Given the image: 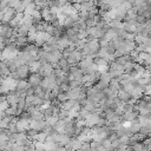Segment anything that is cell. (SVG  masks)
<instances>
[{
  "mask_svg": "<svg viewBox=\"0 0 151 151\" xmlns=\"http://www.w3.org/2000/svg\"><path fill=\"white\" fill-rule=\"evenodd\" d=\"M14 28L9 26V24H1L0 25V37L1 38H12L14 34Z\"/></svg>",
  "mask_w": 151,
  "mask_h": 151,
  "instance_id": "2",
  "label": "cell"
},
{
  "mask_svg": "<svg viewBox=\"0 0 151 151\" xmlns=\"http://www.w3.org/2000/svg\"><path fill=\"white\" fill-rule=\"evenodd\" d=\"M17 14V11L12 7H8L2 14H0V19H1V24H9V21L12 19H14Z\"/></svg>",
  "mask_w": 151,
  "mask_h": 151,
  "instance_id": "1",
  "label": "cell"
},
{
  "mask_svg": "<svg viewBox=\"0 0 151 151\" xmlns=\"http://www.w3.org/2000/svg\"><path fill=\"white\" fill-rule=\"evenodd\" d=\"M109 24H110V27H111V28H113L114 31L122 29V28H123V25H124V24H123L120 20H117V19H113V20H111Z\"/></svg>",
  "mask_w": 151,
  "mask_h": 151,
  "instance_id": "7",
  "label": "cell"
},
{
  "mask_svg": "<svg viewBox=\"0 0 151 151\" xmlns=\"http://www.w3.org/2000/svg\"><path fill=\"white\" fill-rule=\"evenodd\" d=\"M0 25H1V19H0Z\"/></svg>",
  "mask_w": 151,
  "mask_h": 151,
  "instance_id": "10",
  "label": "cell"
},
{
  "mask_svg": "<svg viewBox=\"0 0 151 151\" xmlns=\"http://www.w3.org/2000/svg\"><path fill=\"white\" fill-rule=\"evenodd\" d=\"M14 32L17 33V35H20V37H28L29 34V27L25 26L24 24L19 25L17 28H14Z\"/></svg>",
  "mask_w": 151,
  "mask_h": 151,
  "instance_id": "4",
  "label": "cell"
},
{
  "mask_svg": "<svg viewBox=\"0 0 151 151\" xmlns=\"http://www.w3.org/2000/svg\"><path fill=\"white\" fill-rule=\"evenodd\" d=\"M22 24L27 27H32L34 25V20L32 18V15H28V14H24V19H22Z\"/></svg>",
  "mask_w": 151,
  "mask_h": 151,
  "instance_id": "8",
  "label": "cell"
},
{
  "mask_svg": "<svg viewBox=\"0 0 151 151\" xmlns=\"http://www.w3.org/2000/svg\"><path fill=\"white\" fill-rule=\"evenodd\" d=\"M71 2L72 4H83V2H85V0H71Z\"/></svg>",
  "mask_w": 151,
  "mask_h": 151,
  "instance_id": "9",
  "label": "cell"
},
{
  "mask_svg": "<svg viewBox=\"0 0 151 151\" xmlns=\"http://www.w3.org/2000/svg\"><path fill=\"white\" fill-rule=\"evenodd\" d=\"M41 80H42V78H41V76L39 73H33V74H31L28 77V80L27 81H28V84H29L31 87H34V86H40Z\"/></svg>",
  "mask_w": 151,
  "mask_h": 151,
  "instance_id": "3",
  "label": "cell"
},
{
  "mask_svg": "<svg viewBox=\"0 0 151 151\" xmlns=\"http://www.w3.org/2000/svg\"><path fill=\"white\" fill-rule=\"evenodd\" d=\"M67 46H70V41H68V39L64 35V37H60V38H58V47L63 51L64 48H66Z\"/></svg>",
  "mask_w": 151,
  "mask_h": 151,
  "instance_id": "6",
  "label": "cell"
},
{
  "mask_svg": "<svg viewBox=\"0 0 151 151\" xmlns=\"http://www.w3.org/2000/svg\"><path fill=\"white\" fill-rule=\"evenodd\" d=\"M117 97L119 98V100H120V101H124V103H127V101L131 99V94H130L129 92L124 91V90H120V91L118 92Z\"/></svg>",
  "mask_w": 151,
  "mask_h": 151,
  "instance_id": "5",
  "label": "cell"
}]
</instances>
